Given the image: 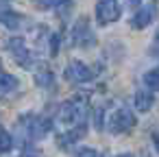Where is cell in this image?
Listing matches in <instances>:
<instances>
[{"mask_svg": "<svg viewBox=\"0 0 159 157\" xmlns=\"http://www.w3.org/2000/svg\"><path fill=\"white\" fill-rule=\"evenodd\" d=\"M76 157H98V153H96L94 148H81V150L76 153Z\"/></svg>", "mask_w": 159, "mask_h": 157, "instance_id": "cell-16", "label": "cell"}, {"mask_svg": "<svg viewBox=\"0 0 159 157\" xmlns=\"http://www.w3.org/2000/svg\"><path fill=\"white\" fill-rule=\"evenodd\" d=\"M37 83H39V85H50V83H52V74H50V72L37 74Z\"/></svg>", "mask_w": 159, "mask_h": 157, "instance_id": "cell-15", "label": "cell"}, {"mask_svg": "<svg viewBox=\"0 0 159 157\" xmlns=\"http://www.w3.org/2000/svg\"><path fill=\"white\" fill-rule=\"evenodd\" d=\"M72 42L81 48H89L92 44H96V37L94 33L89 31V22L87 20H79L72 29Z\"/></svg>", "mask_w": 159, "mask_h": 157, "instance_id": "cell-4", "label": "cell"}, {"mask_svg": "<svg viewBox=\"0 0 159 157\" xmlns=\"http://www.w3.org/2000/svg\"><path fill=\"white\" fill-rule=\"evenodd\" d=\"M18 87V79L7 74L2 68H0V94H7V92H13Z\"/></svg>", "mask_w": 159, "mask_h": 157, "instance_id": "cell-10", "label": "cell"}, {"mask_svg": "<svg viewBox=\"0 0 159 157\" xmlns=\"http://www.w3.org/2000/svg\"><path fill=\"white\" fill-rule=\"evenodd\" d=\"M118 18H120L118 0H98V5H96V20L100 24H111Z\"/></svg>", "mask_w": 159, "mask_h": 157, "instance_id": "cell-3", "label": "cell"}, {"mask_svg": "<svg viewBox=\"0 0 159 157\" xmlns=\"http://www.w3.org/2000/svg\"><path fill=\"white\" fill-rule=\"evenodd\" d=\"M118 157H133L131 153H124V155H118Z\"/></svg>", "mask_w": 159, "mask_h": 157, "instance_id": "cell-20", "label": "cell"}, {"mask_svg": "<svg viewBox=\"0 0 159 157\" xmlns=\"http://www.w3.org/2000/svg\"><path fill=\"white\" fill-rule=\"evenodd\" d=\"M0 22L7 24L9 29H18V24H20V16L13 13V11H0Z\"/></svg>", "mask_w": 159, "mask_h": 157, "instance_id": "cell-11", "label": "cell"}, {"mask_svg": "<svg viewBox=\"0 0 159 157\" xmlns=\"http://www.w3.org/2000/svg\"><path fill=\"white\" fill-rule=\"evenodd\" d=\"M144 83H146V87H150V90L159 92V68H155V70L146 72V74H144Z\"/></svg>", "mask_w": 159, "mask_h": 157, "instance_id": "cell-12", "label": "cell"}, {"mask_svg": "<svg viewBox=\"0 0 159 157\" xmlns=\"http://www.w3.org/2000/svg\"><path fill=\"white\" fill-rule=\"evenodd\" d=\"M35 5H39V7H59L61 2H66V0H33Z\"/></svg>", "mask_w": 159, "mask_h": 157, "instance_id": "cell-14", "label": "cell"}, {"mask_svg": "<svg viewBox=\"0 0 159 157\" xmlns=\"http://www.w3.org/2000/svg\"><path fill=\"white\" fill-rule=\"evenodd\" d=\"M152 48H155V50H152V53H155V55H157V57H159V35H157V39H155V46H152Z\"/></svg>", "mask_w": 159, "mask_h": 157, "instance_id": "cell-18", "label": "cell"}, {"mask_svg": "<svg viewBox=\"0 0 159 157\" xmlns=\"http://www.w3.org/2000/svg\"><path fill=\"white\" fill-rule=\"evenodd\" d=\"M94 76V72L83 63V61H72L68 68H66V79L70 83H85Z\"/></svg>", "mask_w": 159, "mask_h": 157, "instance_id": "cell-7", "label": "cell"}, {"mask_svg": "<svg viewBox=\"0 0 159 157\" xmlns=\"http://www.w3.org/2000/svg\"><path fill=\"white\" fill-rule=\"evenodd\" d=\"M59 116L63 122H79V124H85V116H87V100L85 98H70L61 105L59 109Z\"/></svg>", "mask_w": 159, "mask_h": 157, "instance_id": "cell-1", "label": "cell"}, {"mask_svg": "<svg viewBox=\"0 0 159 157\" xmlns=\"http://www.w3.org/2000/svg\"><path fill=\"white\" fill-rule=\"evenodd\" d=\"M22 127H26V133L31 137H44L50 131V120L46 118H37V116H26L22 120Z\"/></svg>", "mask_w": 159, "mask_h": 157, "instance_id": "cell-6", "label": "cell"}, {"mask_svg": "<svg viewBox=\"0 0 159 157\" xmlns=\"http://www.w3.org/2000/svg\"><path fill=\"white\" fill-rule=\"evenodd\" d=\"M7 48H9L11 57H13L22 68H31V53H29V48H26V44H24L22 37H11V39L7 42Z\"/></svg>", "mask_w": 159, "mask_h": 157, "instance_id": "cell-5", "label": "cell"}, {"mask_svg": "<svg viewBox=\"0 0 159 157\" xmlns=\"http://www.w3.org/2000/svg\"><path fill=\"white\" fill-rule=\"evenodd\" d=\"M155 11H157V7H155L152 2H148L146 7H142V9L133 16V26H135V29H146V26L152 22Z\"/></svg>", "mask_w": 159, "mask_h": 157, "instance_id": "cell-8", "label": "cell"}, {"mask_svg": "<svg viewBox=\"0 0 159 157\" xmlns=\"http://www.w3.org/2000/svg\"><path fill=\"white\" fill-rule=\"evenodd\" d=\"M155 146H157V150H159V133L155 135Z\"/></svg>", "mask_w": 159, "mask_h": 157, "instance_id": "cell-19", "label": "cell"}, {"mask_svg": "<svg viewBox=\"0 0 159 157\" xmlns=\"http://www.w3.org/2000/svg\"><path fill=\"white\" fill-rule=\"evenodd\" d=\"M11 146H13V140H11V135L7 133V129H0V155L9 153V150H11Z\"/></svg>", "mask_w": 159, "mask_h": 157, "instance_id": "cell-13", "label": "cell"}, {"mask_svg": "<svg viewBox=\"0 0 159 157\" xmlns=\"http://www.w3.org/2000/svg\"><path fill=\"white\" fill-rule=\"evenodd\" d=\"M135 122H137V120H135L133 111H131L129 107H120V109H116V111L109 116V131H111V133H124V131L133 129Z\"/></svg>", "mask_w": 159, "mask_h": 157, "instance_id": "cell-2", "label": "cell"}, {"mask_svg": "<svg viewBox=\"0 0 159 157\" xmlns=\"http://www.w3.org/2000/svg\"><path fill=\"white\" fill-rule=\"evenodd\" d=\"M57 42H59V37L52 35V42H50V55H57Z\"/></svg>", "mask_w": 159, "mask_h": 157, "instance_id": "cell-17", "label": "cell"}, {"mask_svg": "<svg viewBox=\"0 0 159 157\" xmlns=\"http://www.w3.org/2000/svg\"><path fill=\"white\" fill-rule=\"evenodd\" d=\"M152 103H155V98H152L150 92L139 90V92L135 94V107H137L139 111H150V109H152Z\"/></svg>", "mask_w": 159, "mask_h": 157, "instance_id": "cell-9", "label": "cell"}, {"mask_svg": "<svg viewBox=\"0 0 159 157\" xmlns=\"http://www.w3.org/2000/svg\"><path fill=\"white\" fill-rule=\"evenodd\" d=\"M129 2H131V5H137V2H139V0H129Z\"/></svg>", "mask_w": 159, "mask_h": 157, "instance_id": "cell-21", "label": "cell"}]
</instances>
